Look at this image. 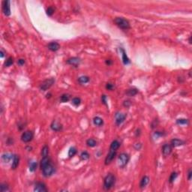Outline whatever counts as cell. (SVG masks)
Returning <instances> with one entry per match:
<instances>
[{
  "label": "cell",
  "instance_id": "cell-9",
  "mask_svg": "<svg viewBox=\"0 0 192 192\" xmlns=\"http://www.w3.org/2000/svg\"><path fill=\"white\" fill-rule=\"evenodd\" d=\"M116 151H113V150H110V152L107 154L106 158H105V164L107 165V164H110L113 160L115 158L116 155Z\"/></svg>",
  "mask_w": 192,
  "mask_h": 192
},
{
  "label": "cell",
  "instance_id": "cell-36",
  "mask_svg": "<svg viewBox=\"0 0 192 192\" xmlns=\"http://www.w3.org/2000/svg\"><path fill=\"white\" fill-rule=\"evenodd\" d=\"M53 13H54V8L53 7H49V8L47 9V14L48 16H52Z\"/></svg>",
  "mask_w": 192,
  "mask_h": 192
},
{
  "label": "cell",
  "instance_id": "cell-22",
  "mask_svg": "<svg viewBox=\"0 0 192 192\" xmlns=\"http://www.w3.org/2000/svg\"><path fill=\"white\" fill-rule=\"evenodd\" d=\"M93 122H94V124L97 126H101L104 124V121H103V119L101 118L98 117V116H96V117H95L93 119Z\"/></svg>",
  "mask_w": 192,
  "mask_h": 192
},
{
  "label": "cell",
  "instance_id": "cell-1",
  "mask_svg": "<svg viewBox=\"0 0 192 192\" xmlns=\"http://www.w3.org/2000/svg\"><path fill=\"white\" fill-rule=\"evenodd\" d=\"M116 178L112 173H109L106 176L104 180V188L105 190H110L115 184Z\"/></svg>",
  "mask_w": 192,
  "mask_h": 192
},
{
  "label": "cell",
  "instance_id": "cell-23",
  "mask_svg": "<svg viewBox=\"0 0 192 192\" xmlns=\"http://www.w3.org/2000/svg\"><path fill=\"white\" fill-rule=\"evenodd\" d=\"M137 92H138V91H137V89H128L126 92V94H127V95L130 96V97H132V96H134L137 94Z\"/></svg>",
  "mask_w": 192,
  "mask_h": 192
},
{
  "label": "cell",
  "instance_id": "cell-7",
  "mask_svg": "<svg viewBox=\"0 0 192 192\" xmlns=\"http://www.w3.org/2000/svg\"><path fill=\"white\" fill-rule=\"evenodd\" d=\"M2 11L5 16H9L11 14L10 1L8 0H5L2 2Z\"/></svg>",
  "mask_w": 192,
  "mask_h": 192
},
{
  "label": "cell",
  "instance_id": "cell-41",
  "mask_svg": "<svg viewBox=\"0 0 192 192\" xmlns=\"http://www.w3.org/2000/svg\"><path fill=\"white\" fill-rule=\"evenodd\" d=\"M131 103L130 102V101H125L124 102V105H125V107H129L130 105H131Z\"/></svg>",
  "mask_w": 192,
  "mask_h": 192
},
{
  "label": "cell",
  "instance_id": "cell-45",
  "mask_svg": "<svg viewBox=\"0 0 192 192\" xmlns=\"http://www.w3.org/2000/svg\"><path fill=\"white\" fill-rule=\"evenodd\" d=\"M189 43L191 44V36H190V38H189Z\"/></svg>",
  "mask_w": 192,
  "mask_h": 192
},
{
  "label": "cell",
  "instance_id": "cell-33",
  "mask_svg": "<svg viewBox=\"0 0 192 192\" xmlns=\"http://www.w3.org/2000/svg\"><path fill=\"white\" fill-rule=\"evenodd\" d=\"M0 190H1L2 192H5V191H8L9 188H8V185L5 184V183H2L1 185H0Z\"/></svg>",
  "mask_w": 192,
  "mask_h": 192
},
{
  "label": "cell",
  "instance_id": "cell-17",
  "mask_svg": "<svg viewBox=\"0 0 192 192\" xmlns=\"http://www.w3.org/2000/svg\"><path fill=\"white\" fill-rule=\"evenodd\" d=\"M149 182V178L148 176H143V179L140 181V188H145L147 185H148Z\"/></svg>",
  "mask_w": 192,
  "mask_h": 192
},
{
  "label": "cell",
  "instance_id": "cell-2",
  "mask_svg": "<svg viewBox=\"0 0 192 192\" xmlns=\"http://www.w3.org/2000/svg\"><path fill=\"white\" fill-rule=\"evenodd\" d=\"M115 23L117 25L120 29L127 30L130 29V23L128 20L123 17H116L115 19Z\"/></svg>",
  "mask_w": 192,
  "mask_h": 192
},
{
  "label": "cell",
  "instance_id": "cell-26",
  "mask_svg": "<svg viewBox=\"0 0 192 192\" xmlns=\"http://www.w3.org/2000/svg\"><path fill=\"white\" fill-rule=\"evenodd\" d=\"M69 99H70V95H68V94H63L60 97V101L62 103H65V102L68 101Z\"/></svg>",
  "mask_w": 192,
  "mask_h": 192
},
{
  "label": "cell",
  "instance_id": "cell-4",
  "mask_svg": "<svg viewBox=\"0 0 192 192\" xmlns=\"http://www.w3.org/2000/svg\"><path fill=\"white\" fill-rule=\"evenodd\" d=\"M55 83V79L54 78H50L45 80L44 81H43L41 83L40 85V89L42 91H47L48 89H50L53 83Z\"/></svg>",
  "mask_w": 192,
  "mask_h": 192
},
{
  "label": "cell",
  "instance_id": "cell-21",
  "mask_svg": "<svg viewBox=\"0 0 192 192\" xmlns=\"http://www.w3.org/2000/svg\"><path fill=\"white\" fill-rule=\"evenodd\" d=\"M120 50L122 52V61H123V63H124L125 65H128L129 62H130V61H129V59L128 58L127 56V55H126V53L125 51L122 49V48H120Z\"/></svg>",
  "mask_w": 192,
  "mask_h": 192
},
{
  "label": "cell",
  "instance_id": "cell-30",
  "mask_svg": "<svg viewBox=\"0 0 192 192\" xmlns=\"http://www.w3.org/2000/svg\"><path fill=\"white\" fill-rule=\"evenodd\" d=\"M76 153H77L76 148L71 147V148H70L69 151H68V156H69V157H73V156H74L75 155H76Z\"/></svg>",
  "mask_w": 192,
  "mask_h": 192
},
{
  "label": "cell",
  "instance_id": "cell-40",
  "mask_svg": "<svg viewBox=\"0 0 192 192\" xmlns=\"http://www.w3.org/2000/svg\"><path fill=\"white\" fill-rule=\"evenodd\" d=\"M134 146H137V147H136V146L134 147L137 150H140V148H141V144H140V143H137V144H135Z\"/></svg>",
  "mask_w": 192,
  "mask_h": 192
},
{
  "label": "cell",
  "instance_id": "cell-10",
  "mask_svg": "<svg viewBox=\"0 0 192 192\" xmlns=\"http://www.w3.org/2000/svg\"><path fill=\"white\" fill-rule=\"evenodd\" d=\"M126 118V115L124 114V113H117L115 116V119H116V125H121L122 123L125 121Z\"/></svg>",
  "mask_w": 192,
  "mask_h": 192
},
{
  "label": "cell",
  "instance_id": "cell-34",
  "mask_svg": "<svg viewBox=\"0 0 192 192\" xmlns=\"http://www.w3.org/2000/svg\"><path fill=\"white\" fill-rule=\"evenodd\" d=\"M13 63H14V59H13V58L12 57H9L8 59L6 60L5 63V65L6 67H9V66L12 65Z\"/></svg>",
  "mask_w": 192,
  "mask_h": 192
},
{
  "label": "cell",
  "instance_id": "cell-29",
  "mask_svg": "<svg viewBox=\"0 0 192 192\" xmlns=\"http://www.w3.org/2000/svg\"><path fill=\"white\" fill-rule=\"evenodd\" d=\"M176 123L178 125H188L189 121L186 119H179L176 120Z\"/></svg>",
  "mask_w": 192,
  "mask_h": 192
},
{
  "label": "cell",
  "instance_id": "cell-32",
  "mask_svg": "<svg viewBox=\"0 0 192 192\" xmlns=\"http://www.w3.org/2000/svg\"><path fill=\"white\" fill-rule=\"evenodd\" d=\"M80 103H81V100L80 98H74L72 99V104L74 105V106H79L80 104Z\"/></svg>",
  "mask_w": 192,
  "mask_h": 192
},
{
  "label": "cell",
  "instance_id": "cell-27",
  "mask_svg": "<svg viewBox=\"0 0 192 192\" xmlns=\"http://www.w3.org/2000/svg\"><path fill=\"white\" fill-rule=\"evenodd\" d=\"M78 81L80 83H86L89 81V77H87V76H82V77H79Z\"/></svg>",
  "mask_w": 192,
  "mask_h": 192
},
{
  "label": "cell",
  "instance_id": "cell-19",
  "mask_svg": "<svg viewBox=\"0 0 192 192\" xmlns=\"http://www.w3.org/2000/svg\"><path fill=\"white\" fill-rule=\"evenodd\" d=\"M120 146V143L118 140H113L110 144V149L113 151H116Z\"/></svg>",
  "mask_w": 192,
  "mask_h": 192
},
{
  "label": "cell",
  "instance_id": "cell-28",
  "mask_svg": "<svg viewBox=\"0 0 192 192\" xmlns=\"http://www.w3.org/2000/svg\"><path fill=\"white\" fill-rule=\"evenodd\" d=\"M37 166H38V164L36 161H32L29 164V170L31 172H34V171L36 170Z\"/></svg>",
  "mask_w": 192,
  "mask_h": 192
},
{
  "label": "cell",
  "instance_id": "cell-43",
  "mask_svg": "<svg viewBox=\"0 0 192 192\" xmlns=\"http://www.w3.org/2000/svg\"><path fill=\"white\" fill-rule=\"evenodd\" d=\"M106 64L108 65H111V64H112V61H111L110 59H107V60L106 61Z\"/></svg>",
  "mask_w": 192,
  "mask_h": 192
},
{
  "label": "cell",
  "instance_id": "cell-5",
  "mask_svg": "<svg viewBox=\"0 0 192 192\" xmlns=\"http://www.w3.org/2000/svg\"><path fill=\"white\" fill-rule=\"evenodd\" d=\"M41 170H42V172H43V175L45 177H50V176H52L53 174L54 171H55L54 167L50 163L48 164L47 165H46Z\"/></svg>",
  "mask_w": 192,
  "mask_h": 192
},
{
  "label": "cell",
  "instance_id": "cell-37",
  "mask_svg": "<svg viewBox=\"0 0 192 192\" xmlns=\"http://www.w3.org/2000/svg\"><path fill=\"white\" fill-rule=\"evenodd\" d=\"M106 89L108 90H112L113 89V85L111 84V83H107L106 85Z\"/></svg>",
  "mask_w": 192,
  "mask_h": 192
},
{
  "label": "cell",
  "instance_id": "cell-44",
  "mask_svg": "<svg viewBox=\"0 0 192 192\" xmlns=\"http://www.w3.org/2000/svg\"><path fill=\"white\" fill-rule=\"evenodd\" d=\"M4 56V53L3 51H1V57H3Z\"/></svg>",
  "mask_w": 192,
  "mask_h": 192
},
{
  "label": "cell",
  "instance_id": "cell-3",
  "mask_svg": "<svg viewBox=\"0 0 192 192\" xmlns=\"http://www.w3.org/2000/svg\"><path fill=\"white\" fill-rule=\"evenodd\" d=\"M130 157L127 153H121L118 158V165L120 168H124L129 161Z\"/></svg>",
  "mask_w": 192,
  "mask_h": 192
},
{
  "label": "cell",
  "instance_id": "cell-24",
  "mask_svg": "<svg viewBox=\"0 0 192 192\" xmlns=\"http://www.w3.org/2000/svg\"><path fill=\"white\" fill-rule=\"evenodd\" d=\"M86 144H87V146H89V147H95L96 145H97V142H96V140H95L94 139L90 138V139L87 140Z\"/></svg>",
  "mask_w": 192,
  "mask_h": 192
},
{
  "label": "cell",
  "instance_id": "cell-14",
  "mask_svg": "<svg viewBox=\"0 0 192 192\" xmlns=\"http://www.w3.org/2000/svg\"><path fill=\"white\" fill-rule=\"evenodd\" d=\"M47 47L50 50H51L53 52H56V51L59 50L60 45L57 42H51L47 45Z\"/></svg>",
  "mask_w": 192,
  "mask_h": 192
},
{
  "label": "cell",
  "instance_id": "cell-13",
  "mask_svg": "<svg viewBox=\"0 0 192 192\" xmlns=\"http://www.w3.org/2000/svg\"><path fill=\"white\" fill-rule=\"evenodd\" d=\"M50 128L54 131H59L62 129V125L57 121H53L52 122L51 125H50Z\"/></svg>",
  "mask_w": 192,
  "mask_h": 192
},
{
  "label": "cell",
  "instance_id": "cell-31",
  "mask_svg": "<svg viewBox=\"0 0 192 192\" xmlns=\"http://www.w3.org/2000/svg\"><path fill=\"white\" fill-rule=\"evenodd\" d=\"M80 157H81V158H82V160H88L89 158V157H90V155H89V154L87 152H83L81 153V155H80Z\"/></svg>",
  "mask_w": 192,
  "mask_h": 192
},
{
  "label": "cell",
  "instance_id": "cell-8",
  "mask_svg": "<svg viewBox=\"0 0 192 192\" xmlns=\"http://www.w3.org/2000/svg\"><path fill=\"white\" fill-rule=\"evenodd\" d=\"M34 191L36 192H45L47 191V189L46 188V185L43 182H37L35 185V187H34Z\"/></svg>",
  "mask_w": 192,
  "mask_h": 192
},
{
  "label": "cell",
  "instance_id": "cell-6",
  "mask_svg": "<svg viewBox=\"0 0 192 192\" xmlns=\"http://www.w3.org/2000/svg\"><path fill=\"white\" fill-rule=\"evenodd\" d=\"M33 137H34V134L32 131H25L22 134L21 140L24 143H29L33 139Z\"/></svg>",
  "mask_w": 192,
  "mask_h": 192
},
{
  "label": "cell",
  "instance_id": "cell-39",
  "mask_svg": "<svg viewBox=\"0 0 192 192\" xmlns=\"http://www.w3.org/2000/svg\"><path fill=\"white\" fill-rule=\"evenodd\" d=\"M18 64H19L20 65H23L25 64V60L23 59H19V60H18Z\"/></svg>",
  "mask_w": 192,
  "mask_h": 192
},
{
  "label": "cell",
  "instance_id": "cell-12",
  "mask_svg": "<svg viewBox=\"0 0 192 192\" xmlns=\"http://www.w3.org/2000/svg\"><path fill=\"white\" fill-rule=\"evenodd\" d=\"M67 63L72 65V66L77 67L80 63V59L77 57H72V58H70L67 60Z\"/></svg>",
  "mask_w": 192,
  "mask_h": 192
},
{
  "label": "cell",
  "instance_id": "cell-20",
  "mask_svg": "<svg viewBox=\"0 0 192 192\" xmlns=\"http://www.w3.org/2000/svg\"><path fill=\"white\" fill-rule=\"evenodd\" d=\"M14 155H12L10 153H5L2 155V159L4 162L5 163H8L11 159H12V157Z\"/></svg>",
  "mask_w": 192,
  "mask_h": 192
},
{
  "label": "cell",
  "instance_id": "cell-15",
  "mask_svg": "<svg viewBox=\"0 0 192 192\" xmlns=\"http://www.w3.org/2000/svg\"><path fill=\"white\" fill-rule=\"evenodd\" d=\"M19 161H20L19 156L17 155H14V156H13V162H12V164H11V168L14 169V170H15L19 165Z\"/></svg>",
  "mask_w": 192,
  "mask_h": 192
},
{
  "label": "cell",
  "instance_id": "cell-18",
  "mask_svg": "<svg viewBox=\"0 0 192 192\" xmlns=\"http://www.w3.org/2000/svg\"><path fill=\"white\" fill-rule=\"evenodd\" d=\"M50 159H49V158H48V156L47 157H42V159L41 161V163H40V167L41 168H44L46 165H47L48 164H50Z\"/></svg>",
  "mask_w": 192,
  "mask_h": 192
},
{
  "label": "cell",
  "instance_id": "cell-42",
  "mask_svg": "<svg viewBox=\"0 0 192 192\" xmlns=\"http://www.w3.org/2000/svg\"><path fill=\"white\" fill-rule=\"evenodd\" d=\"M188 180H191V176H192V171H191V170H189V171H188Z\"/></svg>",
  "mask_w": 192,
  "mask_h": 192
},
{
  "label": "cell",
  "instance_id": "cell-11",
  "mask_svg": "<svg viewBox=\"0 0 192 192\" xmlns=\"http://www.w3.org/2000/svg\"><path fill=\"white\" fill-rule=\"evenodd\" d=\"M172 152V146L170 144H164L162 148V153L164 157L169 156Z\"/></svg>",
  "mask_w": 192,
  "mask_h": 192
},
{
  "label": "cell",
  "instance_id": "cell-25",
  "mask_svg": "<svg viewBox=\"0 0 192 192\" xmlns=\"http://www.w3.org/2000/svg\"><path fill=\"white\" fill-rule=\"evenodd\" d=\"M49 154V147L47 146H44L41 149V155L42 157H47Z\"/></svg>",
  "mask_w": 192,
  "mask_h": 192
},
{
  "label": "cell",
  "instance_id": "cell-16",
  "mask_svg": "<svg viewBox=\"0 0 192 192\" xmlns=\"http://www.w3.org/2000/svg\"><path fill=\"white\" fill-rule=\"evenodd\" d=\"M183 144H184V142L179 139H173L170 142V145L172 147H177V146L183 145Z\"/></svg>",
  "mask_w": 192,
  "mask_h": 192
},
{
  "label": "cell",
  "instance_id": "cell-35",
  "mask_svg": "<svg viewBox=\"0 0 192 192\" xmlns=\"http://www.w3.org/2000/svg\"><path fill=\"white\" fill-rule=\"evenodd\" d=\"M176 177H177V173H176V172H173L172 174L170 175V183H172V182H174V180L176 179Z\"/></svg>",
  "mask_w": 192,
  "mask_h": 192
},
{
  "label": "cell",
  "instance_id": "cell-38",
  "mask_svg": "<svg viewBox=\"0 0 192 192\" xmlns=\"http://www.w3.org/2000/svg\"><path fill=\"white\" fill-rule=\"evenodd\" d=\"M101 101L103 102V104H104L107 105V96L106 95H102L101 97Z\"/></svg>",
  "mask_w": 192,
  "mask_h": 192
}]
</instances>
